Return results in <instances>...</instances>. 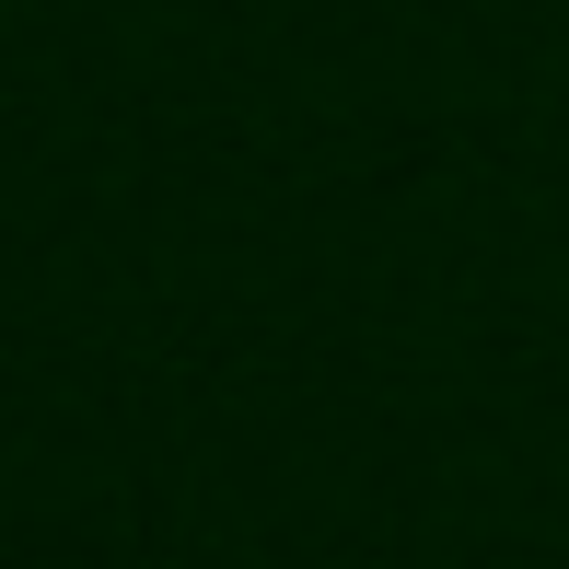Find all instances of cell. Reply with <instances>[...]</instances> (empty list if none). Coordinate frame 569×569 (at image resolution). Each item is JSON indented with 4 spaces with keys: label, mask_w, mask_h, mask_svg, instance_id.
I'll list each match as a JSON object with an SVG mask.
<instances>
[{
    "label": "cell",
    "mask_w": 569,
    "mask_h": 569,
    "mask_svg": "<svg viewBox=\"0 0 569 569\" xmlns=\"http://www.w3.org/2000/svg\"><path fill=\"white\" fill-rule=\"evenodd\" d=\"M0 23H12V0H0Z\"/></svg>",
    "instance_id": "obj_1"
}]
</instances>
